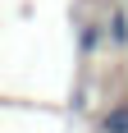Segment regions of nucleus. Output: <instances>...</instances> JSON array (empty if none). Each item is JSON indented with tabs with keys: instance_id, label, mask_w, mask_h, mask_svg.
<instances>
[{
	"instance_id": "f257e3e1",
	"label": "nucleus",
	"mask_w": 128,
	"mask_h": 133,
	"mask_svg": "<svg viewBox=\"0 0 128 133\" xmlns=\"http://www.w3.org/2000/svg\"><path fill=\"white\" fill-rule=\"evenodd\" d=\"M110 37H115L110 46H128V18H124V9L110 14Z\"/></svg>"
},
{
	"instance_id": "f03ea898",
	"label": "nucleus",
	"mask_w": 128,
	"mask_h": 133,
	"mask_svg": "<svg viewBox=\"0 0 128 133\" xmlns=\"http://www.w3.org/2000/svg\"><path fill=\"white\" fill-rule=\"evenodd\" d=\"M110 133H128V110H115V119H105Z\"/></svg>"
},
{
	"instance_id": "7ed1b4c3",
	"label": "nucleus",
	"mask_w": 128,
	"mask_h": 133,
	"mask_svg": "<svg viewBox=\"0 0 128 133\" xmlns=\"http://www.w3.org/2000/svg\"><path fill=\"white\" fill-rule=\"evenodd\" d=\"M96 46H101V32H96V28H87V32H82V55H91Z\"/></svg>"
}]
</instances>
